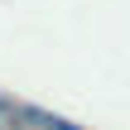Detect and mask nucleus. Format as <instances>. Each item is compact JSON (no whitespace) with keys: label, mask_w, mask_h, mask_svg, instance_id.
Segmentation results:
<instances>
[{"label":"nucleus","mask_w":130,"mask_h":130,"mask_svg":"<svg viewBox=\"0 0 130 130\" xmlns=\"http://www.w3.org/2000/svg\"><path fill=\"white\" fill-rule=\"evenodd\" d=\"M29 116V125H43V130H82V125H72V121H63V116H48V111H24Z\"/></svg>","instance_id":"nucleus-1"},{"label":"nucleus","mask_w":130,"mask_h":130,"mask_svg":"<svg viewBox=\"0 0 130 130\" xmlns=\"http://www.w3.org/2000/svg\"><path fill=\"white\" fill-rule=\"evenodd\" d=\"M0 116H5V101H0Z\"/></svg>","instance_id":"nucleus-2"}]
</instances>
